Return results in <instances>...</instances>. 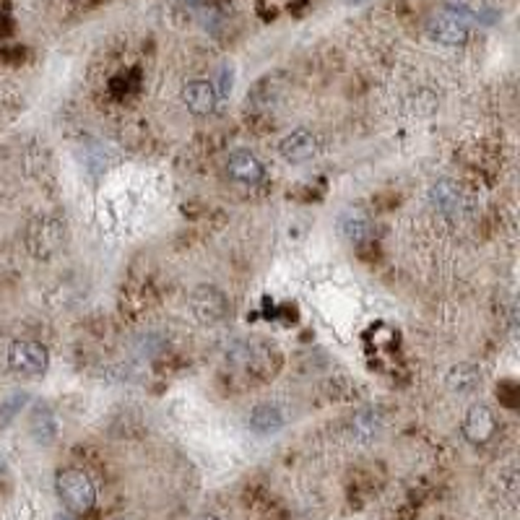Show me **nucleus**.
<instances>
[{
  "label": "nucleus",
  "instance_id": "obj_4",
  "mask_svg": "<svg viewBox=\"0 0 520 520\" xmlns=\"http://www.w3.org/2000/svg\"><path fill=\"white\" fill-rule=\"evenodd\" d=\"M190 310H193V315L201 325H216V323L227 318L230 305H227V297L216 287L201 284L190 294Z\"/></svg>",
  "mask_w": 520,
  "mask_h": 520
},
{
  "label": "nucleus",
  "instance_id": "obj_7",
  "mask_svg": "<svg viewBox=\"0 0 520 520\" xmlns=\"http://www.w3.org/2000/svg\"><path fill=\"white\" fill-rule=\"evenodd\" d=\"M497 432V419L491 414L490 406L476 404L471 406L463 416V437L471 445H487Z\"/></svg>",
  "mask_w": 520,
  "mask_h": 520
},
{
  "label": "nucleus",
  "instance_id": "obj_8",
  "mask_svg": "<svg viewBox=\"0 0 520 520\" xmlns=\"http://www.w3.org/2000/svg\"><path fill=\"white\" fill-rule=\"evenodd\" d=\"M227 174H230V180L239 182V185H260L265 177V167L253 151L237 148L227 159Z\"/></svg>",
  "mask_w": 520,
  "mask_h": 520
},
{
  "label": "nucleus",
  "instance_id": "obj_16",
  "mask_svg": "<svg viewBox=\"0 0 520 520\" xmlns=\"http://www.w3.org/2000/svg\"><path fill=\"white\" fill-rule=\"evenodd\" d=\"M27 401H29V398H27L24 393H19V396H13V398H11L8 404H5V406H3V408H0V422H3V424H8V422H11V416H13V414L19 411V406L27 404Z\"/></svg>",
  "mask_w": 520,
  "mask_h": 520
},
{
  "label": "nucleus",
  "instance_id": "obj_13",
  "mask_svg": "<svg viewBox=\"0 0 520 520\" xmlns=\"http://www.w3.org/2000/svg\"><path fill=\"white\" fill-rule=\"evenodd\" d=\"M250 427L260 434L279 432L284 427V414L273 404H260L250 414Z\"/></svg>",
  "mask_w": 520,
  "mask_h": 520
},
{
  "label": "nucleus",
  "instance_id": "obj_6",
  "mask_svg": "<svg viewBox=\"0 0 520 520\" xmlns=\"http://www.w3.org/2000/svg\"><path fill=\"white\" fill-rule=\"evenodd\" d=\"M320 151L318 136L307 128H297L287 133L279 144V154L289 162V164H305L310 159H315Z\"/></svg>",
  "mask_w": 520,
  "mask_h": 520
},
{
  "label": "nucleus",
  "instance_id": "obj_11",
  "mask_svg": "<svg viewBox=\"0 0 520 520\" xmlns=\"http://www.w3.org/2000/svg\"><path fill=\"white\" fill-rule=\"evenodd\" d=\"M430 201H432V205L440 214L456 216V214H461L463 208V193L456 182L440 180V182H434L432 188H430Z\"/></svg>",
  "mask_w": 520,
  "mask_h": 520
},
{
  "label": "nucleus",
  "instance_id": "obj_2",
  "mask_svg": "<svg viewBox=\"0 0 520 520\" xmlns=\"http://www.w3.org/2000/svg\"><path fill=\"white\" fill-rule=\"evenodd\" d=\"M27 245L34 258L47 260L65 245V224L58 216H39L27 230Z\"/></svg>",
  "mask_w": 520,
  "mask_h": 520
},
{
  "label": "nucleus",
  "instance_id": "obj_5",
  "mask_svg": "<svg viewBox=\"0 0 520 520\" xmlns=\"http://www.w3.org/2000/svg\"><path fill=\"white\" fill-rule=\"evenodd\" d=\"M427 31H430L434 42L448 45V47H458L468 39V19L458 8H448V11H442V13L430 19Z\"/></svg>",
  "mask_w": 520,
  "mask_h": 520
},
{
  "label": "nucleus",
  "instance_id": "obj_10",
  "mask_svg": "<svg viewBox=\"0 0 520 520\" xmlns=\"http://www.w3.org/2000/svg\"><path fill=\"white\" fill-rule=\"evenodd\" d=\"M339 230L354 245H362V242L373 239V234H375L373 219L362 208H347L339 219Z\"/></svg>",
  "mask_w": 520,
  "mask_h": 520
},
{
  "label": "nucleus",
  "instance_id": "obj_18",
  "mask_svg": "<svg viewBox=\"0 0 520 520\" xmlns=\"http://www.w3.org/2000/svg\"><path fill=\"white\" fill-rule=\"evenodd\" d=\"M58 520H73V518H68V516H65V518H58Z\"/></svg>",
  "mask_w": 520,
  "mask_h": 520
},
{
  "label": "nucleus",
  "instance_id": "obj_15",
  "mask_svg": "<svg viewBox=\"0 0 520 520\" xmlns=\"http://www.w3.org/2000/svg\"><path fill=\"white\" fill-rule=\"evenodd\" d=\"M380 432V416L375 411H359L354 416V434L359 440H373Z\"/></svg>",
  "mask_w": 520,
  "mask_h": 520
},
{
  "label": "nucleus",
  "instance_id": "obj_17",
  "mask_svg": "<svg viewBox=\"0 0 520 520\" xmlns=\"http://www.w3.org/2000/svg\"><path fill=\"white\" fill-rule=\"evenodd\" d=\"M196 520H219V518H216V516H208V513H205V516H198Z\"/></svg>",
  "mask_w": 520,
  "mask_h": 520
},
{
  "label": "nucleus",
  "instance_id": "obj_12",
  "mask_svg": "<svg viewBox=\"0 0 520 520\" xmlns=\"http://www.w3.org/2000/svg\"><path fill=\"white\" fill-rule=\"evenodd\" d=\"M29 430L31 437L39 442V445H50L58 434V422H55V414L47 404H34L29 416Z\"/></svg>",
  "mask_w": 520,
  "mask_h": 520
},
{
  "label": "nucleus",
  "instance_id": "obj_14",
  "mask_svg": "<svg viewBox=\"0 0 520 520\" xmlns=\"http://www.w3.org/2000/svg\"><path fill=\"white\" fill-rule=\"evenodd\" d=\"M479 382H482V373H479L474 365H456V367H450V373L445 375V385H448L453 393H468V390H474Z\"/></svg>",
  "mask_w": 520,
  "mask_h": 520
},
{
  "label": "nucleus",
  "instance_id": "obj_3",
  "mask_svg": "<svg viewBox=\"0 0 520 520\" xmlns=\"http://www.w3.org/2000/svg\"><path fill=\"white\" fill-rule=\"evenodd\" d=\"M8 365L13 373L24 377H39L47 373L50 367V354L47 348L37 341H29V339H19L8 347Z\"/></svg>",
  "mask_w": 520,
  "mask_h": 520
},
{
  "label": "nucleus",
  "instance_id": "obj_9",
  "mask_svg": "<svg viewBox=\"0 0 520 520\" xmlns=\"http://www.w3.org/2000/svg\"><path fill=\"white\" fill-rule=\"evenodd\" d=\"M180 96H182V105L196 117H208L216 110V102H219L216 88L208 81H188L180 91Z\"/></svg>",
  "mask_w": 520,
  "mask_h": 520
},
{
  "label": "nucleus",
  "instance_id": "obj_1",
  "mask_svg": "<svg viewBox=\"0 0 520 520\" xmlns=\"http://www.w3.org/2000/svg\"><path fill=\"white\" fill-rule=\"evenodd\" d=\"M55 490H58L60 502L73 516H84L96 502L94 482L88 479V474H84L81 468H63L58 474V479H55Z\"/></svg>",
  "mask_w": 520,
  "mask_h": 520
}]
</instances>
